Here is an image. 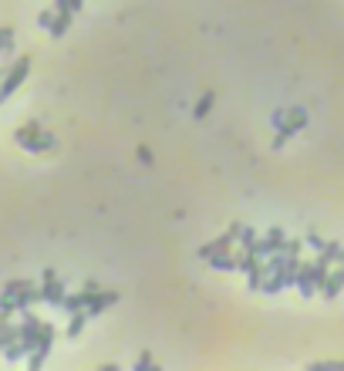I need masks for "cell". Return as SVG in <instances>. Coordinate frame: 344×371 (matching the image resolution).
<instances>
[{"mask_svg": "<svg viewBox=\"0 0 344 371\" xmlns=\"http://www.w3.org/2000/svg\"><path fill=\"white\" fill-rule=\"evenodd\" d=\"M41 300V287L34 280H7L0 291V314H14V310H31Z\"/></svg>", "mask_w": 344, "mask_h": 371, "instance_id": "obj_1", "label": "cell"}, {"mask_svg": "<svg viewBox=\"0 0 344 371\" xmlns=\"http://www.w3.org/2000/svg\"><path fill=\"white\" fill-rule=\"evenodd\" d=\"M14 139L20 149H27V152H51L58 142H54V135L51 132H44L37 122H27V125H20L14 132Z\"/></svg>", "mask_w": 344, "mask_h": 371, "instance_id": "obj_2", "label": "cell"}, {"mask_svg": "<svg viewBox=\"0 0 344 371\" xmlns=\"http://www.w3.org/2000/svg\"><path fill=\"white\" fill-rule=\"evenodd\" d=\"M274 125H277V132H281V135L274 139V145L281 149V145L290 139V135H297L300 128L307 125V111L300 109V105H294L290 111H277V115H274Z\"/></svg>", "mask_w": 344, "mask_h": 371, "instance_id": "obj_3", "label": "cell"}, {"mask_svg": "<svg viewBox=\"0 0 344 371\" xmlns=\"http://www.w3.org/2000/svg\"><path fill=\"white\" fill-rule=\"evenodd\" d=\"M81 294H85V310H88V317H98L105 308H111L115 300H118V294L115 291H102L94 280H88L85 287H81Z\"/></svg>", "mask_w": 344, "mask_h": 371, "instance_id": "obj_4", "label": "cell"}, {"mask_svg": "<svg viewBox=\"0 0 344 371\" xmlns=\"http://www.w3.org/2000/svg\"><path fill=\"white\" fill-rule=\"evenodd\" d=\"M37 287H41V300H44V304H51V308H61L64 304V294H68V291H64L61 277H58L51 267L41 274V284H37Z\"/></svg>", "mask_w": 344, "mask_h": 371, "instance_id": "obj_5", "label": "cell"}, {"mask_svg": "<svg viewBox=\"0 0 344 371\" xmlns=\"http://www.w3.org/2000/svg\"><path fill=\"white\" fill-rule=\"evenodd\" d=\"M51 344H54V327L44 324V327H41V338H37V348L27 355V371H41V368H44L47 355H51Z\"/></svg>", "mask_w": 344, "mask_h": 371, "instance_id": "obj_6", "label": "cell"}, {"mask_svg": "<svg viewBox=\"0 0 344 371\" xmlns=\"http://www.w3.org/2000/svg\"><path fill=\"white\" fill-rule=\"evenodd\" d=\"M27 71H31V61H27V58H20V61H14V64H11V71H7V78L0 81V102H4V98H11V95H14L17 88L24 85V78H27Z\"/></svg>", "mask_w": 344, "mask_h": 371, "instance_id": "obj_7", "label": "cell"}, {"mask_svg": "<svg viewBox=\"0 0 344 371\" xmlns=\"http://www.w3.org/2000/svg\"><path fill=\"white\" fill-rule=\"evenodd\" d=\"M71 17L75 14H68V11H61V7H54V11H44V14H41V24H44L54 37H61V34L68 31V24H71Z\"/></svg>", "mask_w": 344, "mask_h": 371, "instance_id": "obj_8", "label": "cell"}, {"mask_svg": "<svg viewBox=\"0 0 344 371\" xmlns=\"http://www.w3.org/2000/svg\"><path fill=\"white\" fill-rule=\"evenodd\" d=\"M294 287H300V294H304V297H314V294H317V280H314V260H311V263H300L297 284H294Z\"/></svg>", "mask_w": 344, "mask_h": 371, "instance_id": "obj_9", "label": "cell"}, {"mask_svg": "<svg viewBox=\"0 0 344 371\" xmlns=\"http://www.w3.org/2000/svg\"><path fill=\"white\" fill-rule=\"evenodd\" d=\"M11 341H17V324L11 321V314H0V351H4Z\"/></svg>", "mask_w": 344, "mask_h": 371, "instance_id": "obj_10", "label": "cell"}, {"mask_svg": "<svg viewBox=\"0 0 344 371\" xmlns=\"http://www.w3.org/2000/svg\"><path fill=\"white\" fill-rule=\"evenodd\" d=\"M88 321H92V317H88V310H75V314H71V321H68V338H78Z\"/></svg>", "mask_w": 344, "mask_h": 371, "instance_id": "obj_11", "label": "cell"}, {"mask_svg": "<svg viewBox=\"0 0 344 371\" xmlns=\"http://www.w3.org/2000/svg\"><path fill=\"white\" fill-rule=\"evenodd\" d=\"M4 358H7V361H24V358H27V351H24V344H20V338H17V341H11V344L4 348Z\"/></svg>", "mask_w": 344, "mask_h": 371, "instance_id": "obj_12", "label": "cell"}, {"mask_svg": "<svg viewBox=\"0 0 344 371\" xmlns=\"http://www.w3.org/2000/svg\"><path fill=\"white\" fill-rule=\"evenodd\" d=\"M61 310H68V314H75V310H85V294H64V304Z\"/></svg>", "mask_w": 344, "mask_h": 371, "instance_id": "obj_13", "label": "cell"}, {"mask_svg": "<svg viewBox=\"0 0 344 371\" xmlns=\"http://www.w3.org/2000/svg\"><path fill=\"white\" fill-rule=\"evenodd\" d=\"M11 44H14V31L11 28H0V54H7Z\"/></svg>", "mask_w": 344, "mask_h": 371, "instance_id": "obj_14", "label": "cell"}, {"mask_svg": "<svg viewBox=\"0 0 344 371\" xmlns=\"http://www.w3.org/2000/svg\"><path fill=\"white\" fill-rule=\"evenodd\" d=\"M135 371H162V368L152 361V355H142L139 361H135Z\"/></svg>", "mask_w": 344, "mask_h": 371, "instance_id": "obj_15", "label": "cell"}, {"mask_svg": "<svg viewBox=\"0 0 344 371\" xmlns=\"http://www.w3.org/2000/svg\"><path fill=\"white\" fill-rule=\"evenodd\" d=\"M307 371H344V361H321V365H311Z\"/></svg>", "mask_w": 344, "mask_h": 371, "instance_id": "obj_16", "label": "cell"}, {"mask_svg": "<svg viewBox=\"0 0 344 371\" xmlns=\"http://www.w3.org/2000/svg\"><path fill=\"white\" fill-rule=\"evenodd\" d=\"M209 109H213V92L199 98V105H196V118H203V115H206Z\"/></svg>", "mask_w": 344, "mask_h": 371, "instance_id": "obj_17", "label": "cell"}, {"mask_svg": "<svg viewBox=\"0 0 344 371\" xmlns=\"http://www.w3.org/2000/svg\"><path fill=\"white\" fill-rule=\"evenodd\" d=\"M98 371H118V365H105V368H98Z\"/></svg>", "mask_w": 344, "mask_h": 371, "instance_id": "obj_18", "label": "cell"}]
</instances>
